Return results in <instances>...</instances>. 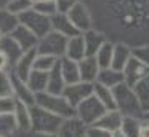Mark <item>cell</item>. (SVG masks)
<instances>
[{"label": "cell", "instance_id": "cell-10", "mask_svg": "<svg viewBox=\"0 0 149 137\" xmlns=\"http://www.w3.org/2000/svg\"><path fill=\"white\" fill-rule=\"evenodd\" d=\"M122 72H123L125 83L133 88V86H135L138 81H141L143 78H146V76L149 75V67L144 65L143 62H139L138 59L132 57V59H130V62L125 65V69H123Z\"/></svg>", "mask_w": 149, "mask_h": 137}, {"label": "cell", "instance_id": "cell-4", "mask_svg": "<svg viewBox=\"0 0 149 137\" xmlns=\"http://www.w3.org/2000/svg\"><path fill=\"white\" fill-rule=\"evenodd\" d=\"M36 105L52 112V113L61 116L63 120L75 116V107L69 104V101L63 94H50V92H40L36 97Z\"/></svg>", "mask_w": 149, "mask_h": 137}, {"label": "cell", "instance_id": "cell-27", "mask_svg": "<svg viewBox=\"0 0 149 137\" xmlns=\"http://www.w3.org/2000/svg\"><path fill=\"white\" fill-rule=\"evenodd\" d=\"M93 96L107 108V110H114L116 108V97H114V89L106 88V86L95 83L93 88Z\"/></svg>", "mask_w": 149, "mask_h": 137}, {"label": "cell", "instance_id": "cell-39", "mask_svg": "<svg viewBox=\"0 0 149 137\" xmlns=\"http://www.w3.org/2000/svg\"><path fill=\"white\" fill-rule=\"evenodd\" d=\"M87 137H114V134L100 126H90L87 131Z\"/></svg>", "mask_w": 149, "mask_h": 137}, {"label": "cell", "instance_id": "cell-19", "mask_svg": "<svg viewBox=\"0 0 149 137\" xmlns=\"http://www.w3.org/2000/svg\"><path fill=\"white\" fill-rule=\"evenodd\" d=\"M122 123H123V115L120 113L119 110L114 108V110H107L95 126H100V127H103V129L109 131V132L116 134V132L120 131Z\"/></svg>", "mask_w": 149, "mask_h": 137}, {"label": "cell", "instance_id": "cell-45", "mask_svg": "<svg viewBox=\"0 0 149 137\" xmlns=\"http://www.w3.org/2000/svg\"><path fill=\"white\" fill-rule=\"evenodd\" d=\"M3 37H5V34H3L2 30H0V41H2V38H3Z\"/></svg>", "mask_w": 149, "mask_h": 137}, {"label": "cell", "instance_id": "cell-40", "mask_svg": "<svg viewBox=\"0 0 149 137\" xmlns=\"http://www.w3.org/2000/svg\"><path fill=\"white\" fill-rule=\"evenodd\" d=\"M56 2V8L59 13H68L72 6H75L80 0H55Z\"/></svg>", "mask_w": 149, "mask_h": 137}, {"label": "cell", "instance_id": "cell-46", "mask_svg": "<svg viewBox=\"0 0 149 137\" xmlns=\"http://www.w3.org/2000/svg\"><path fill=\"white\" fill-rule=\"evenodd\" d=\"M144 118H149V112H148V113H146V115H144Z\"/></svg>", "mask_w": 149, "mask_h": 137}, {"label": "cell", "instance_id": "cell-38", "mask_svg": "<svg viewBox=\"0 0 149 137\" xmlns=\"http://www.w3.org/2000/svg\"><path fill=\"white\" fill-rule=\"evenodd\" d=\"M18 101L15 99V96L10 97H0V113H15Z\"/></svg>", "mask_w": 149, "mask_h": 137}, {"label": "cell", "instance_id": "cell-3", "mask_svg": "<svg viewBox=\"0 0 149 137\" xmlns=\"http://www.w3.org/2000/svg\"><path fill=\"white\" fill-rule=\"evenodd\" d=\"M31 113H32V127H31V131H34L37 134H45V136H56L58 134L59 126L63 123L61 116L39 107V105L31 107Z\"/></svg>", "mask_w": 149, "mask_h": 137}, {"label": "cell", "instance_id": "cell-31", "mask_svg": "<svg viewBox=\"0 0 149 137\" xmlns=\"http://www.w3.org/2000/svg\"><path fill=\"white\" fill-rule=\"evenodd\" d=\"M141 124H143V118L123 116V123H122V127H120V132L127 137H139Z\"/></svg>", "mask_w": 149, "mask_h": 137}, {"label": "cell", "instance_id": "cell-12", "mask_svg": "<svg viewBox=\"0 0 149 137\" xmlns=\"http://www.w3.org/2000/svg\"><path fill=\"white\" fill-rule=\"evenodd\" d=\"M88 127L90 126H87L77 116L66 118V120H63L56 137H87Z\"/></svg>", "mask_w": 149, "mask_h": 137}, {"label": "cell", "instance_id": "cell-42", "mask_svg": "<svg viewBox=\"0 0 149 137\" xmlns=\"http://www.w3.org/2000/svg\"><path fill=\"white\" fill-rule=\"evenodd\" d=\"M139 137H149V118H143V124H141V132Z\"/></svg>", "mask_w": 149, "mask_h": 137}, {"label": "cell", "instance_id": "cell-13", "mask_svg": "<svg viewBox=\"0 0 149 137\" xmlns=\"http://www.w3.org/2000/svg\"><path fill=\"white\" fill-rule=\"evenodd\" d=\"M10 37L19 45V48L24 53H26V51H31V50H37V45H39V40H40L36 34H32V32H31L26 25L21 24V22L10 34Z\"/></svg>", "mask_w": 149, "mask_h": 137}, {"label": "cell", "instance_id": "cell-18", "mask_svg": "<svg viewBox=\"0 0 149 137\" xmlns=\"http://www.w3.org/2000/svg\"><path fill=\"white\" fill-rule=\"evenodd\" d=\"M84 35V41H85V48H87V56H96V53L103 48V45L106 43L109 38L100 32L98 29H91V30L85 32Z\"/></svg>", "mask_w": 149, "mask_h": 137}, {"label": "cell", "instance_id": "cell-22", "mask_svg": "<svg viewBox=\"0 0 149 137\" xmlns=\"http://www.w3.org/2000/svg\"><path fill=\"white\" fill-rule=\"evenodd\" d=\"M59 69H61V73H63V76H64L68 85L82 81L80 80V69H79L77 61H72L69 57H61L59 59Z\"/></svg>", "mask_w": 149, "mask_h": 137}, {"label": "cell", "instance_id": "cell-5", "mask_svg": "<svg viewBox=\"0 0 149 137\" xmlns=\"http://www.w3.org/2000/svg\"><path fill=\"white\" fill-rule=\"evenodd\" d=\"M68 37L58 34V32L52 30L42 37L37 45V53L39 54H48L56 59H61L66 56V46H68Z\"/></svg>", "mask_w": 149, "mask_h": 137}, {"label": "cell", "instance_id": "cell-2", "mask_svg": "<svg viewBox=\"0 0 149 137\" xmlns=\"http://www.w3.org/2000/svg\"><path fill=\"white\" fill-rule=\"evenodd\" d=\"M114 97H116V110H119L123 116H135V118H144V110L136 97L132 86L127 83L114 88Z\"/></svg>", "mask_w": 149, "mask_h": 137}, {"label": "cell", "instance_id": "cell-21", "mask_svg": "<svg viewBox=\"0 0 149 137\" xmlns=\"http://www.w3.org/2000/svg\"><path fill=\"white\" fill-rule=\"evenodd\" d=\"M96 83H100V85L106 86V88L114 89L116 86H119V85H122V83H125V78H123V72H120V70H116V69H112V67L101 69L100 75H98Z\"/></svg>", "mask_w": 149, "mask_h": 137}, {"label": "cell", "instance_id": "cell-7", "mask_svg": "<svg viewBox=\"0 0 149 137\" xmlns=\"http://www.w3.org/2000/svg\"><path fill=\"white\" fill-rule=\"evenodd\" d=\"M106 112H107V108L95 96H90L82 104L77 105V108H75V116L80 121H84L87 126H95Z\"/></svg>", "mask_w": 149, "mask_h": 137}, {"label": "cell", "instance_id": "cell-43", "mask_svg": "<svg viewBox=\"0 0 149 137\" xmlns=\"http://www.w3.org/2000/svg\"><path fill=\"white\" fill-rule=\"evenodd\" d=\"M7 3H8V0H0V8H3Z\"/></svg>", "mask_w": 149, "mask_h": 137}, {"label": "cell", "instance_id": "cell-26", "mask_svg": "<svg viewBox=\"0 0 149 137\" xmlns=\"http://www.w3.org/2000/svg\"><path fill=\"white\" fill-rule=\"evenodd\" d=\"M0 50L10 57L11 65H15V64L18 62V59H19V57L23 56V53H24V51L19 48V45H18L10 35H5V37L2 38V41H0Z\"/></svg>", "mask_w": 149, "mask_h": 137}, {"label": "cell", "instance_id": "cell-34", "mask_svg": "<svg viewBox=\"0 0 149 137\" xmlns=\"http://www.w3.org/2000/svg\"><path fill=\"white\" fill-rule=\"evenodd\" d=\"M5 8H7L8 11L15 13L16 16H19V14H23V13L29 11L31 8H34V2L32 0H8Z\"/></svg>", "mask_w": 149, "mask_h": 137}, {"label": "cell", "instance_id": "cell-6", "mask_svg": "<svg viewBox=\"0 0 149 137\" xmlns=\"http://www.w3.org/2000/svg\"><path fill=\"white\" fill-rule=\"evenodd\" d=\"M19 22L26 25L32 34H36L39 38L45 37L48 32H52V18L43 13L37 11L36 8H31L29 11L19 14Z\"/></svg>", "mask_w": 149, "mask_h": 137}, {"label": "cell", "instance_id": "cell-36", "mask_svg": "<svg viewBox=\"0 0 149 137\" xmlns=\"http://www.w3.org/2000/svg\"><path fill=\"white\" fill-rule=\"evenodd\" d=\"M34 8L37 10V11L43 13V14L50 16L52 18L53 14H56L58 13V8H56V2L55 0H45V2H39L34 5Z\"/></svg>", "mask_w": 149, "mask_h": 137}, {"label": "cell", "instance_id": "cell-16", "mask_svg": "<svg viewBox=\"0 0 149 137\" xmlns=\"http://www.w3.org/2000/svg\"><path fill=\"white\" fill-rule=\"evenodd\" d=\"M79 69H80V80L87 83H96L98 75L101 72V67L98 64L95 56H87L79 62Z\"/></svg>", "mask_w": 149, "mask_h": 137}, {"label": "cell", "instance_id": "cell-35", "mask_svg": "<svg viewBox=\"0 0 149 137\" xmlns=\"http://www.w3.org/2000/svg\"><path fill=\"white\" fill-rule=\"evenodd\" d=\"M13 96V81L10 73H0V97H10Z\"/></svg>", "mask_w": 149, "mask_h": 137}, {"label": "cell", "instance_id": "cell-17", "mask_svg": "<svg viewBox=\"0 0 149 137\" xmlns=\"http://www.w3.org/2000/svg\"><path fill=\"white\" fill-rule=\"evenodd\" d=\"M133 57V48L127 43L117 41L114 43V54H112V69L120 70L122 72L125 69V65L130 62V59Z\"/></svg>", "mask_w": 149, "mask_h": 137}, {"label": "cell", "instance_id": "cell-8", "mask_svg": "<svg viewBox=\"0 0 149 137\" xmlns=\"http://www.w3.org/2000/svg\"><path fill=\"white\" fill-rule=\"evenodd\" d=\"M68 16L71 19V22L75 25L80 34H85V32L95 29V22H93V14H91L90 8L85 5L84 2H79L75 6H72L68 11Z\"/></svg>", "mask_w": 149, "mask_h": 137}, {"label": "cell", "instance_id": "cell-25", "mask_svg": "<svg viewBox=\"0 0 149 137\" xmlns=\"http://www.w3.org/2000/svg\"><path fill=\"white\" fill-rule=\"evenodd\" d=\"M27 85L34 91V94H40V92H47L48 88V73L40 72V70H32L27 78Z\"/></svg>", "mask_w": 149, "mask_h": 137}, {"label": "cell", "instance_id": "cell-37", "mask_svg": "<svg viewBox=\"0 0 149 137\" xmlns=\"http://www.w3.org/2000/svg\"><path fill=\"white\" fill-rule=\"evenodd\" d=\"M133 57L149 67V45H141V46H133Z\"/></svg>", "mask_w": 149, "mask_h": 137}, {"label": "cell", "instance_id": "cell-1", "mask_svg": "<svg viewBox=\"0 0 149 137\" xmlns=\"http://www.w3.org/2000/svg\"><path fill=\"white\" fill-rule=\"evenodd\" d=\"M93 14L95 29L111 41L149 45V0H82Z\"/></svg>", "mask_w": 149, "mask_h": 137}, {"label": "cell", "instance_id": "cell-44", "mask_svg": "<svg viewBox=\"0 0 149 137\" xmlns=\"http://www.w3.org/2000/svg\"><path fill=\"white\" fill-rule=\"evenodd\" d=\"M114 137H127V136H123V134L119 131V132H116V134H114Z\"/></svg>", "mask_w": 149, "mask_h": 137}, {"label": "cell", "instance_id": "cell-23", "mask_svg": "<svg viewBox=\"0 0 149 137\" xmlns=\"http://www.w3.org/2000/svg\"><path fill=\"white\" fill-rule=\"evenodd\" d=\"M15 120H16L18 129L19 131H31L32 127V113H31V107L23 102H18L16 108H15Z\"/></svg>", "mask_w": 149, "mask_h": 137}, {"label": "cell", "instance_id": "cell-9", "mask_svg": "<svg viewBox=\"0 0 149 137\" xmlns=\"http://www.w3.org/2000/svg\"><path fill=\"white\" fill-rule=\"evenodd\" d=\"M93 88H95V83H87V81H77V83H72V85H68L63 92L66 99L69 101V104L72 107L77 108L79 104L88 99L90 96H93Z\"/></svg>", "mask_w": 149, "mask_h": 137}, {"label": "cell", "instance_id": "cell-33", "mask_svg": "<svg viewBox=\"0 0 149 137\" xmlns=\"http://www.w3.org/2000/svg\"><path fill=\"white\" fill-rule=\"evenodd\" d=\"M59 59L53 56H48V54H39L37 53L36 62H34V70H40V72H47L50 73L56 65H58Z\"/></svg>", "mask_w": 149, "mask_h": 137}, {"label": "cell", "instance_id": "cell-41", "mask_svg": "<svg viewBox=\"0 0 149 137\" xmlns=\"http://www.w3.org/2000/svg\"><path fill=\"white\" fill-rule=\"evenodd\" d=\"M11 69H13V65H11V61L10 57L7 56V54L3 53V51L0 50V73L5 72V73H10Z\"/></svg>", "mask_w": 149, "mask_h": 137}, {"label": "cell", "instance_id": "cell-28", "mask_svg": "<svg viewBox=\"0 0 149 137\" xmlns=\"http://www.w3.org/2000/svg\"><path fill=\"white\" fill-rule=\"evenodd\" d=\"M19 25V16L8 11L7 8H0V30L5 35H10L15 29Z\"/></svg>", "mask_w": 149, "mask_h": 137}, {"label": "cell", "instance_id": "cell-15", "mask_svg": "<svg viewBox=\"0 0 149 137\" xmlns=\"http://www.w3.org/2000/svg\"><path fill=\"white\" fill-rule=\"evenodd\" d=\"M52 29L58 34L64 35V37L71 38L75 37V35H80V32L75 29V25L71 22L68 13H56V14L52 16Z\"/></svg>", "mask_w": 149, "mask_h": 137}, {"label": "cell", "instance_id": "cell-29", "mask_svg": "<svg viewBox=\"0 0 149 137\" xmlns=\"http://www.w3.org/2000/svg\"><path fill=\"white\" fill-rule=\"evenodd\" d=\"M18 131L13 113H0V137H13Z\"/></svg>", "mask_w": 149, "mask_h": 137}, {"label": "cell", "instance_id": "cell-30", "mask_svg": "<svg viewBox=\"0 0 149 137\" xmlns=\"http://www.w3.org/2000/svg\"><path fill=\"white\" fill-rule=\"evenodd\" d=\"M133 91H135L136 97H138L139 104H141L144 115L149 112V75L146 78H143L141 81H138L133 86Z\"/></svg>", "mask_w": 149, "mask_h": 137}, {"label": "cell", "instance_id": "cell-24", "mask_svg": "<svg viewBox=\"0 0 149 137\" xmlns=\"http://www.w3.org/2000/svg\"><path fill=\"white\" fill-rule=\"evenodd\" d=\"M68 86L64 76L61 73V69H59V62L52 72L48 73V88H47V92L50 94H63Z\"/></svg>", "mask_w": 149, "mask_h": 137}, {"label": "cell", "instance_id": "cell-14", "mask_svg": "<svg viewBox=\"0 0 149 137\" xmlns=\"http://www.w3.org/2000/svg\"><path fill=\"white\" fill-rule=\"evenodd\" d=\"M11 81H13V96H15V99H16L18 102H23V104L29 105V107H34V105H36V97L37 96L34 94V91L29 88L27 81L16 78L15 75H11Z\"/></svg>", "mask_w": 149, "mask_h": 137}, {"label": "cell", "instance_id": "cell-11", "mask_svg": "<svg viewBox=\"0 0 149 137\" xmlns=\"http://www.w3.org/2000/svg\"><path fill=\"white\" fill-rule=\"evenodd\" d=\"M36 57H37V50H31V51L23 53V56L18 59V62L13 65V69H11L10 73H11V75H15L16 78L27 81L31 72L34 70V62H36Z\"/></svg>", "mask_w": 149, "mask_h": 137}, {"label": "cell", "instance_id": "cell-20", "mask_svg": "<svg viewBox=\"0 0 149 137\" xmlns=\"http://www.w3.org/2000/svg\"><path fill=\"white\" fill-rule=\"evenodd\" d=\"M72 61L80 62L84 57H87V48H85V41H84V35H75L71 37L68 40V46H66V56Z\"/></svg>", "mask_w": 149, "mask_h": 137}, {"label": "cell", "instance_id": "cell-32", "mask_svg": "<svg viewBox=\"0 0 149 137\" xmlns=\"http://www.w3.org/2000/svg\"><path fill=\"white\" fill-rule=\"evenodd\" d=\"M112 54H114V41L107 40L95 56L101 69H107V67L112 65Z\"/></svg>", "mask_w": 149, "mask_h": 137}]
</instances>
